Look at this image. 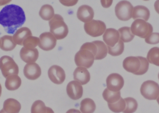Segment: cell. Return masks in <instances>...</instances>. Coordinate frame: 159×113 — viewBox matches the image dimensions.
Here are the masks:
<instances>
[{
    "instance_id": "obj_9",
    "label": "cell",
    "mask_w": 159,
    "mask_h": 113,
    "mask_svg": "<svg viewBox=\"0 0 159 113\" xmlns=\"http://www.w3.org/2000/svg\"><path fill=\"white\" fill-rule=\"evenodd\" d=\"M107 88L110 91L116 92L120 91L124 84V80L120 75L113 73L109 75L106 79Z\"/></svg>"
},
{
    "instance_id": "obj_38",
    "label": "cell",
    "mask_w": 159,
    "mask_h": 113,
    "mask_svg": "<svg viewBox=\"0 0 159 113\" xmlns=\"http://www.w3.org/2000/svg\"><path fill=\"white\" fill-rule=\"evenodd\" d=\"M113 1H101V3L104 7L107 8L112 4Z\"/></svg>"
},
{
    "instance_id": "obj_25",
    "label": "cell",
    "mask_w": 159,
    "mask_h": 113,
    "mask_svg": "<svg viewBox=\"0 0 159 113\" xmlns=\"http://www.w3.org/2000/svg\"><path fill=\"white\" fill-rule=\"evenodd\" d=\"M80 111L81 113H93L96 110L95 102L90 98H85L80 102Z\"/></svg>"
},
{
    "instance_id": "obj_17",
    "label": "cell",
    "mask_w": 159,
    "mask_h": 113,
    "mask_svg": "<svg viewBox=\"0 0 159 113\" xmlns=\"http://www.w3.org/2000/svg\"><path fill=\"white\" fill-rule=\"evenodd\" d=\"M20 55L22 60L26 63H34L38 59L39 52L37 48L28 49L23 47L20 50Z\"/></svg>"
},
{
    "instance_id": "obj_23",
    "label": "cell",
    "mask_w": 159,
    "mask_h": 113,
    "mask_svg": "<svg viewBox=\"0 0 159 113\" xmlns=\"http://www.w3.org/2000/svg\"><path fill=\"white\" fill-rule=\"evenodd\" d=\"M31 113H55L51 108L46 107L42 101L34 102L32 105Z\"/></svg>"
},
{
    "instance_id": "obj_4",
    "label": "cell",
    "mask_w": 159,
    "mask_h": 113,
    "mask_svg": "<svg viewBox=\"0 0 159 113\" xmlns=\"http://www.w3.org/2000/svg\"><path fill=\"white\" fill-rule=\"evenodd\" d=\"M130 28L134 35L143 39H146L153 33V26L143 20H135L132 24Z\"/></svg>"
},
{
    "instance_id": "obj_24",
    "label": "cell",
    "mask_w": 159,
    "mask_h": 113,
    "mask_svg": "<svg viewBox=\"0 0 159 113\" xmlns=\"http://www.w3.org/2000/svg\"><path fill=\"white\" fill-rule=\"evenodd\" d=\"M1 46L0 48L5 51L13 50L16 47V44L13 40V36L11 35H4L1 37Z\"/></svg>"
},
{
    "instance_id": "obj_11",
    "label": "cell",
    "mask_w": 159,
    "mask_h": 113,
    "mask_svg": "<svg viewBox=\"0 0 159 113\" xmlns=\"http://www.w3.org/2000/svg\"><path fill=\"white\" fill-rule=\"evenodd\" d=\"M48 75L51 82L56 84H61L66 78V74L63 69L60 66L56 65L49 68Z\"/></svg>"
},
{
    "instance_id": "obj_16",
    "label": "cell",
    "mask_w": 159,
    "mask_h": 113,
    "mask_svg": "<svg viewBox=\"0 0 159 113\" xmlns=\"http://www.w3.org/2000/svg\"><path fill=\"white\" fill-rule=\"evenodd\" d=\"M94 16L93 9L89 6L84 5L80 7L77 10V17L82 22L87 23L92 20Z\"/></svg>"
},
{
    "instance_id": "obj_45",
    "label": "cell",
    "mask_w": 159,
    "mask_h": 113,
    "mask_svg": "<svg viewBox=\"0 0 159 113\" xmlns=\"http://www.w3.org/2000/svg\"><path fill=\"white\" fill-rule=\"evenodd\" d=\"M1 39H0V47H1Z\"/></svg>"
},
{
    "instance_id": "obj_26",
    "label": "cell",
    "mask_w": 159,
    "mask_h": 113,
    "mask_svg": "<svg viewBox=\"0 0 159 113\" xmlns=\"http://www.w3.org/2000/svg\"><path fill=\"white\" fill-rule=\"evenodd\" d=\"M93 43L97 47V54L95 56V60H100L106 57L108 53V49L106 44L101 41H93Z\"/></svg>"
},
{
    "instance_id": "obj_14",
    "label": "cell",
    "mask_w": 159,
    "mask_h": 113,
    "mask_svg": "<svg viewBox=\"0 0 159 113\" xmlns=\"http://www.w3.org/2000/svg\"><path fill=\"white\" fill-rule=\"evenodd\" d=\"M25 77L30 80H35L41 76L42 70L41 68L37 63H27L23 70Z\"/></svg>"
},
{
    "instance_id": "obj_34",
    "label": "cell",
    "mask_w": 159,
    "mask_h": 113,
    "mask_svg": "<svg viewBox=\"0 0 159 113\" xmlns=\"http://www.w3.org/2000/svg\"><path fill=\"white\" fill-rule=\"evenodd\" d=\"M40 42V39L38 37L30 36L24 40L23 46L26 49H33L39 45Z\"/></svg>"
},
{
    "instance_id": "obj_15",
    "label": "cell",
    "mask_w": 159,
    "mask_h": 113,
    "mask_svg": "<svg viewBox=\"0 0 159 113\" xmlns=\"http://www.w3.org/2000/svg\"><path fill=\"white\" fill-rule=\"evenodd\" d=\"M103 39L107 46L113 47L120 40L119 32L113 28L107 29L103 35Z\"/></svg>"
},
{
    "instance_id": "obj_40",
    "label": "cell",
    "mask_w": 159,
    "mask_h": 113,
    "mask_svg": "<svg viewBox=\"0 0 159 113\" xmlns=\"http://www.w3.org/2000/svg\"><path fill=\"white\" fill-rule=\"evenodd\" d=\"M66 113H81V112L79 110H76V109H72L67 111Z\"/></svg>"
},
{
    "instance_id": "obj_10",
    "label": "cell",
    "mask_w": 159,
    "mask_h": 113,
    "mask_svg": "<svg viewBox=\"0 0 159 113\" xmlns=\"http://www.w3.org/2000/svg\"><path fill=\"white\" fill-rule=\"evenodd\" d=\"M39 47L44 51H50L55 48L57 39L50 32H44L40 35Z\"/></svg>"
},
{
    "instance_id": "obj_39",
    "label": "cell",
    "mask_w": 159,
    "mask_h": 113,
    "mask_svg": "<svg viewBox=\"0 0 159 113\" xmlns=\"http://www.w3.org/2000/svg\"><path fill=\"white\" fill-rule=\"evenodd\" d=\"M154 6H155V10H156V12L159 14V0L155 2Z\"/></svg>"
},
{
    "instance_id": "obj_13",
    "label": "cell",
    "mask_w": 159,
    "mask_h": 113,
    "mask_svg": "<svg viewBox=\"0 0 159 113\" xmlns=\"http://www.w3.org/2000/svg\"><path fill=\"white\" fill-rule=\"evenodd\" d=\"M141 62L138 56H129L123 61V68L128 72L135 75L141 68Z\"/></svg>"
},
{
    "instance_id": "obj_1",
    "label": "cell",
    "mask_w": 159,
    "mask_h": 113,
    "mask_svg": "<svg viewBox=\"0 0 159 113\" xmlns=\"http://www.w3.org/2000/svg\"><path fill=\"white\" fill-rule=\"evenodd\" d=\"M25 21V13L19 6L14 4L7 5L0 11V24L9 34H14Z\"/></svg>"
},
{
    "instance_id": "obj_43",
    "label": "cell",
    "mask_w": 159,
    "mask_h": 113,
    "mask_svg": "<svg viewBox=\"0 0 159 113\" xmlns=\"http://www.w3.org/2000/svg\"><path fill=\"white\" fill-rule=\"evenodd\" d=\"M0 113H6L4 111H3V109H2V110H1V111H0Z\"/></svg>"
},
{
    "instance_id": "obj_36",
    "label": "cell",
    "mask_w": 159,
    "mask_h": 113,
    "mask_svg": "<svg viewBox=\"0 0 159 113\" xmlns=\"http://www.w3.org/2000/svg\"><path fill=\"white\" fill-rule=\"evenodd\" d=\"M146 43L149 44H156L159 43V33H153L145 39Z\"/></svg>"
},
{
    "instance_id": "obj_21",
    "label": "cell",
    "mask_w": 159,
    "mask_h": 113,
    "mask_svg": "<svg viewBox=\"0 0 159 113\" xmlns=\"http://www.w3.org/2000/svg\"><path fill=\"white\" fill-rule=\"evenodd\" d=\"M2 109L6 113H19L21 109V105L15 99H7L4 102Z\"/></svg>"
},
{
    "instance_id": "obj_27",
    "label": "cell",
    "mask_w": 159,
    "mask_h": 113,
    "mask_svg": "<svg viewBox=\"0 0 159 113\" xmlns=\"http://www.w3.org/2000/svg\"><path fill=\"white\" fill-rule=\"evenodd\" d=\"M103 97L104 99L107 102V103H114L120 100L121 96H120V91L119 92H113L110 91L107 88L104 90L102 94Z\"/></svg>"
},
{
    "instance_id": "obj_19",
    "label": "cell",
    "mask_w": 159,
    "mask_h": 113,
    "mask_svg": "<svg viewBox=\"0 0 159 113\" xmlns=\"http://www.w3.org/2000/svg\"><path fill=\"white\" fill-rule=\"evenodd\" d=\"M30 36H32L31 31L27 27H22L17 30L13 36V38L16 44L23 46L24 40Z\"/></svg>"
},
{
    "instance_id": "obj_3",
    "label": "cell",
    "mask_w": 159,
    "mask_h": 113,
    "mask_svg": "<svg viewBox=\"0 0 159 113\" xmlns=\"http://www.w3.org/2000/svg\"><path fill=\"white\" fill-rule=\"evenodd\" d=\"M50 31L57 40L64 39L69 33V28L61 15L56 14L49 21Z\"/></svg>"
},
{
    "instance_id": "obj_46",
    "label": "cell",
    "mask_w": 159,
    "mask_h": 113,
    "mask_svg": "<svg viewBox=\"0 0 159 113\" xmlns=\"http://www.w3.org/2000/svg\"><path fill=\"white\" fill-rule=\"evenodd\" d=\"M158 78H159V74H158Z\"/></svg>"
},
{
    "instance_id": "obj_2",
    "label": "cell",
    "mask_w": 159,
    "mask_h": 113,
    "mask_svg": "<svg viewBox=\"0 0 159 113\" xmlns=\"http://www.w3.org/2000/svg\"><path fill=\"white\" fill-rule=\"evenodd\" d=\"M97 52V47L93 42L83 44L75 57L76 66L86 69L90 68L94 62Z\"/></svg>"
},
{
    "instance_id": "obj_31",
    "label": "cell",
    "mask_w": 159,
    "mask_h": 113,
    "mask_svg": "<svg viewBox=\"0 0 159 113\" xmlns=\"http://www.w3.org/2000/svg\"><path fill=\"white\" fill-rule=\"evenodd\" d=\"M126 102V108L123 113H134L138 108V103L136 100L132 97H127L124 99Z\"/></svg>"
},
{
    "instance_id": "obj_8",
    "label": "cell",
    "mask_w": 159,
    "mask_h": 113,
    "mask_svg": "<svg viewBox=\"0 0 159 113\" xmlns=\"http://www.w3.org/2000/svg\"><path fill=\"white\" fill-rule=\"evenodd\" d=\"M84 28L87 34L92 37H96L101 36L104 33L106 30V25L101 20H92L85 23Z\"/></svg>"
},
{
    "instance_id": "obj_28",
    "label": "cell",
    "mask_w": 159,
    "mask_h": 113,
    "mask_svg": "<svg viewBox=\"0 0 159 113\" xmlns=\"http://www.w3.org/2000/svg\"><path fill=\"white\" fill-rule=\"evenodd\" d=\"M39 15L44 20H50L55 16L54 8L50 5H44L41 7Z\"/></svg>"
},
{
    "instance_id": "obj_22",
    "label": "cell",
    "mask_w": 159,
    "mask_h": 113,
    "mask_svg": "<svg viewBox=\"0 0 159 113\" xmlns=\"http://www.w3.org/2000/svg\"><path fill=\"white\" fill-rule=\"evenodd\" d=\"M21 84V80L20 77L18 75H10L6 78L5 87L7 90L14 91L18 89Z\"/></svg>"
},
{
    "instance_id": "obj_18",
    "label": "cell",
    "mask_w": 159,
    "mask_h": 113,
    "mask_svg": "<svg viewBox=\"0 0 159 113\" xmlns=\"http://www.w3.org/2000/svg\"><path fill=\"white\" fill-rule=\"evenodd\" d=\"M74 79L82 85L88 84L90 80V75L88 70L84 67H77L74 72Z\"/></svg>"
},
{
    "instance_id": "obj_33",
    "label": "cell",
    "mask_w": 159,
    "mask_h": 113,
    "mask_svg": "<svg viewBox=\"0 0 159 113\" xmlns=\"http://www.w3.org/2000/svg\"><path fill=\"white\" fill-rule=\"evenodd\" d=\"M108 108L110 111L114 113H119L123 112L126 108V102L122 98L119 101L114 103H107Z\"/></svg>"
},
{
    "instance_id": "obj_5",
    "label": "cell",
    "mask_w": 159,
    "mask_h": 113,
    "mask_svg": "<svg viewBox=\"0 0 159 113\" xmlns=\"http://www.w3.org/2000/svg\"><path fill=\"white\" fill-rule=\"evenodd\" d=\"M0 70L5 78L19 74V67L11 57L5 56L0 58Z\"/></svg>"
},
{
    "instance_id": "obj_41",
    "label": "cell",
    "mask_w": 159,
    "mask_h": 113,
    "mask_svg": "<svg viewBox=\"0 0 159 113\" xmlns=\"http://www.w3.org/2000/svg\"><path fill=\"white\" fill-rule=\"evenodd\" d=\"M11 2L10 1H0V6L5 5L6 4L8 3L9 2Z\"/></svg>"
},
{
    "instance_id": "obj_7",
    "label": "cell",
    "mask_w": 159,
    "mask_h": 113,
    "mask_svg": "<svg viewBox=\"0 0 159 113\" xmlns=\"http://www.w3.org/2000/svg\"><path fill=\"white\" fill-rule=\"evenodd\" d=\"M134 7L130 2L122 1L119 2L115 7V13L120 20L127 21L132 17Z\"/></svg>"
},
{
    "instance_id": "obj_37",
    "label": "cell",
    "mask_w": 159,
    "mask_h": 113,
    "mask_svg": "<svg viewBox=\"0 0 159 113\" xmlns=\"http://www.w3.org/2000/svg\"><path fill=\"white\" fill-rule=\"evenodd\" d=\"M60 2L63 5L70 7L73 6L76 4L78 1H60Z\"/></svg>"
},
{
    "instance_id": "obj_44",
    "label": "cell",
    "mask_w": 159,
    "mask_h": 113,
    "mask_svg": "<svg viewBox=\"0 0 159 113\" xmlns=\"http://www.w3.org/2000/svg\"><path fill=\"white\" fill-rule=\"evenodd\" d=\"M157 102L158 103L159 105V96L158 97L157 99Z\"/></svg>"
},
{
    "instance_id": "obj_29",
    "label": "cell",
    "mask_w": 159,
    "mask_h": 113,
    "mask_svg": "<svg viewBox=\"0 0 159 113\" xmlns=\"http://www.w3.org/2000/svg\"><path fill=\"white\" fill-rule=\"evenodd\" d=\"M118 31L120 34V40L123 43H129L133 40L135 35H134L129 27H123L119 29Z\"/></svg>"
},
{
    "instance_id": "obj_20",
    "label": "cell",
    "mask_w": 159,
    "mask_h": 113,
    "mask_svg": "<svg viewBox=\"0 0 159 113\" xmlns=\"http://www.w3.org/2000/svg\"><path fill=\"white\" fill-rule=\"evenodd\" d=\"M150 16V11L145 6L139 5L134 7L132 18L134 20L142 19L147 21L149 19Z\"/></svg>"
},
{
    "instance_id": "obj_6",
    "label": "cell",
    "mask_w": 159,
    "mask_h": 113,
    "mask_svg": "<svg viewBox=\"0 0 159 113\" xmlns=\"http://www.w3.org/2000/svg\"><path fill=\"white\" fill-rule=\"evenodd\" d=\"M140 91L145 98L149 100H155L159 96V85L154 81L148 80L142 84Z\"/></svg>"
},
{
    "instance_id": "obj_32",
    "label": "cell",
    "mask_w": 159,
    "mask_h": 113,
    "mask_svg": "<svg viewBox=\"0 0 159 113\" xmlns=\"http://www.w3.org/2000/svg\"><path fill=\"white\" fill-rule=\"evenodd\" d=\"M107 47L108 54L113 56H117L121 55L124 50V43L120 40L118 43L113 47Z\"/></svg>"
},
{
    "instance_id": "obj_30",
    "label": "cell",
    "mask_w": 159,
    "mask_h": 113,
    "mask_svg": "<svg viewBox=\"0 0 159 113\" xmlns=\"http://www.w3.org/2000/svg\"><path fill=\"white\" fill-rule=\"evenodd\" d=\"M147 59L149 63L159 66V47L151 48L148 53Z\"/></svg>"
},
{
    "instance_id": "obj_12",
    "label": "cell",
    "mask_w": 159,
    "mask_h": 113,
    "mask_svg": "<svg viewBox=\"0 0 159 113\" xmlns=\"http://www.w3.org/2000/svg\"><path fill=\"white\" fill-rule=\"evenodd\" d=\"M67 93L68 96L73 100H79L83 95V88L77 81H73L67 85Z\"/></svg>"
},
{
    "instance_id": "obj_42",
    "label": "cell",
    "mask_w": 159,
    "mask_h": 113,
    "mask_svg": "<svg viewBox=\"0 0 159 113\" xmlns=\"http://www.w3.org/2000/svg\"><path fill=\"white\" fill-rule=\"evenodd\" d=\"M2 86H1V84H0V97H1V95H2Z\"/></svg>"
},
{
    "instance_id": "obj_35",
    "label": "cell",
    "mask_w": 159,
    "mask_h": 113,
    "mask_svg": "<svg viewBox=\"0 0 159 113\" xmlns=\"http://www.w3.org/2000/svg\"><path fill=\"white\" fill-rule=\"evenodd\" d=\"M138 57L141 62V68L135 75H143L147 72L149 68V62L146 58L142 56H138Z\"/></svg>"
}]
</instances>
